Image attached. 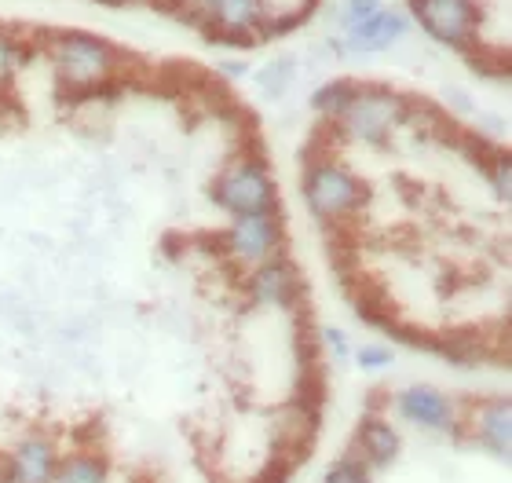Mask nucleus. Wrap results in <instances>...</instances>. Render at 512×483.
I'll list each match as a JSON object with an SVG mask.
<instances>
[{"label":"nucleus","instance_id":"1","mask_svg":"<svg viewBox=\"0 0 512 483\" xmlns=\"http://www.w3.org/2000/svg\"><path fill=\"white\" fill-rule=\"evenodd\" d=\"M300 198L319 224L344 227L352 224L355 216H363V209L370 205V187L341 158L315 154L304 161V172H300Z\"/></svg>","mask_w":512,"mask_h":483},{"label":"nucleus","instance_id":"2","mask_svg":"<svg viewBox=\"0 0 512 483\" xmlns=\"http://www.w3.org/2000/svg\"><path fill=\"white\" fill-rule=\"evenodd\" d=\"M406 103L399 92L377 85H355L348 107L330 129L348 143H363V147H388L392 136L403 129L406 121Z\"/></svg>","mask_w":512,"mask_h":483},{"label":"nucleus","instance_id":"3","mask_svg":"<svg viewBox=\"0 0 512 483\" xmlns=\"http://www.w3.org/2000/svg\"><path fill=\"white\" fill-rule=\"evenodd\" d=\"M48 59H52L55 81L70 92H96L118 74V52L114 44H107L96 33H59L48 44Z\"/></svg>","mask_w":512,"mask_h":483},{"label":"nucleus","instance_id":"4","mask_svg":"<svg viewBox=\"0 0 512 483\" xmlns=\"http://www.w3.org/2000/svg\"><path fill=\"white\" fill-rule=\"evenodd\" d=\"M213 202L227 216L267 213L278 209V183L264 154H238L213 180Z\"/></svg>","mask_w":512,"mask_h":483},{"label":"nucleus","instance_id":"5","mask_svg":"<svg viewBox=\"0 0 512 483\" xmlns=\"http://www.w3.org/2000/svg\"><path fill=\"white\" fill-rule=\"evenodd\" d=\"M220 246H224L227 260L238 264L242 271L264 264V260L282 257L286 253V220H282V209L231 216Z\"/></svg>","mask_w":512,"mask_h":483},{"label":"nucleus","instance_id":"6","mask_svg":"<svg viewBox=\"0 0 512 483\" xmlns=\"http://www.w3.org/2000/svg\"><path fill=\"white\" fill-rule=\"evenodd\" d=\"M388 403H392V414H399L417 432H428V436H439V440H461L465 407L454 396H447L443 388L417 381V385H406L399 392H392Z\"/></svg>","mask_w":512,"mask_h":483},{"label":"nucleus","instance_id":"7","mask_svg":"<svg viewBox=\"0 0 512 483\" xmlns=\"http://www.w3.org/2000/svg\"><path fill=\"white\" fill-rule=\"evenodd\" d=\"M421 30L439 44H450L458 52H469L480 37V8L476 0H410Z\"/></svg>","mask_w":512,"mask_h":483},{"label":"nucleus","instance_id":"8","mask_svg":"<svg viewBox=\"0 0 512 483\" xmlns=\"http://www.w3.org/2000/svg\"><path fill=\"white\" fill-rule=\"evenodd\" d=\"M63 451L52 432L30 429L0 454V483H52Z\"/></svg>","mask_w":512,"mask_h":483},{"label":"nucleus","instance_id":"9","mask_svg":"<svg viewBox=\"0 0 512 483\" xmlns=\"http://www.w3.org/2000/svg\"><path fill=\"white\" fill-rule=\"evenodd\" d=\"M246 293L256 308H297L308 293V282H304V271L293 264V260L282 253L275 260H264L256 268L246 271Z\"/></svg>","mask_w":512,"mask_h":483},{"label":"nucleus","instance_id":"10","mask_svg":"<svg viewBox=\"0 0 512 483\" xmlns=\"http://www.w3.org/2000/svg\"><path fill=\"white\" fill-rule=\"evenodd\" d=\"M461 440H472L480 451L509 462L512 454V403L505 396H483L465 407Z\"/></svg>","mask_w":512,"mask_h":483},{"label":"nucleus","instance_id":"11","mask_svg":"<svg viewBox=\"0 0 512 483\" xmlns=\"http://www.w3.org/2000/svg\"><path fill=\"white\" fill-rule=\"evenodd\" d=\"M406 15L395 8H374L370 15H359V19H344V41L341 52L352 55H377L388 52L392 44L403 41L406 33Z\"/></svg>","mask_w":512,"mask_h":483},{"label":"nucleus","instance_id":"12","mask_svg":"<svg viewBox=\"0 0 512 483\" xmlns=\"http://www.w3.org/2000/svg\"><path fill=\"white\" fill-rule=\"evenodd\" d=\"M352 454H359L374 473H384V469H392L399 458H403V432L395 429L392 421L377 414V410H366L359 425L352 432Z\"/></svg>","mask_w":512,"mask_h":483},{"label":"nucleus","instance_id":"13","mask_svg":"<svg viewBox=\"0 0 512 483\" xmlns=\"http://www.w3.org/2000/svg\"><path fill=\"white\" fill-rule=\"evenodd\" d=\"M187 4L198 8V15L209 26L224 30L227 37H242V33L260 30L267 19L264 0H187Z\"/></svg>","mask_w":512,"mask_h":483},{"label":"nucleus","instance_id":"14","mask_svg":"<svg viewBox=\"0 0 512 483\" xmlns=\"http://www.w3.org/2000/svg\"><path fill=\"white\" fill-rule=\"evenodd\" d=\"M110 480H114V465L92 443H81L74 451H66L52 476V483H110Z\"/></svg>","mask_w":512,"mask_h":483},{"label":"nucleus","instance_id":"15","mask_svg":"<svg viewBox=\"0 0 512 483\" xmlns=\"http://www.w3.org/2000/svg\"><path fill=\"white\" fill-rule=\"evenodd\" d=\"M352 92H355V81H326V85L311 96V110H315L326 125H333V121L344 114V107H348Z\"/></svg>","mask_w":512,"mask_h":483},{"label":"nucleus","instance_id":"16","mask_svg":"<svg viewBox=\"0 0 512 483\" xmlns=\"http://www.w3.org/2000/svg\"><path fill=\"white\" fill-rule=\"evenodd\" d=\"M319 483H374V469L359 454L344 451L326 465V473H322Z\"/></svg>","mask_w":512,"mask_h":483},{"label":"nucleus","instance_id":"17","mask_svg":"<svg viewBox=\"0 0 512 483\" xmlns=\"http://www.w3.org/2000/svg\"><path fill=\"white\" fill-rule=\"evenodd\" d=\"M293 77H297V66H293V59H271V63L256 74V85L264 88L267 96H278V92H286Z\"/></svg>","mask_w":512,"mask_h":483},{"label":"nucleus","instance_id":"18","mask_svg":"<svg viewBox=\"0 0 512 483\" xmlns=\"http://www.w3.org/2000/svg\"><path fill=\"white\" fill-rule=\"evenodd\" d=\"M483 172H487V180H491L494 194H498V202H509L512 194V165H509V154L505 151H494L491 158H487V165H483Z\"/></svg>","mask_w":512,"mask_h":483},{"label":"nucleus","instance_id":"19","mask_svg":"<svg viewBox=\"0 0 512 483\" xmlns=\"http://www.w3.org/2000/svg\"><path fill=\"white\" fill-rule=\"evenodd\" d=\"M352 359L359 370H366V374H381V370H388V366L395 363V355L388 344H363V348H355L352 352Z\"/></svg>","mask_w":512,"mask_h":483},{"label":"nucleus","instance_id":"20","mask_svg":"<svg viewBox=\"0 0 512 483\" xmlns=\"http://www.w3.org/2000/svg\"><path fill=\"white\" fill-rule=\"evenodd\" d=\"M22 66V55H19V44L11 41L8 33H0V88H8L15 81Z\"/></svg>","mask_w":512,"mask_h":483},{"label":"nucleus","instance_id":"21","mask_svg":"<svg viewBox=\"0 0 512 483\" xmlns=\"http://www.w3.org/2000/svg\"><path fill=\"white\" fill-rule=\"evenodd\" d=\"M322 348H326V355H333V359H341V363H348L352 359V341H348V333L341 330V326H322Z\"/></svg>","mask_w":512,"mask_h":483},{"label":"nucleus","instance_id":"22","mask_svg":"<svg viewBox=\"0 0 512 483\" xmlns=\"http://www.w3.org/2000/svg\"><path fill=\"white\" fill-rule=\"evenodd\" d=\"M344 4H348L344 19H359V15H370L374 8H381V0H344Z\"/></svg>","mask_w":512,"mask_h":483}]
</instances>
